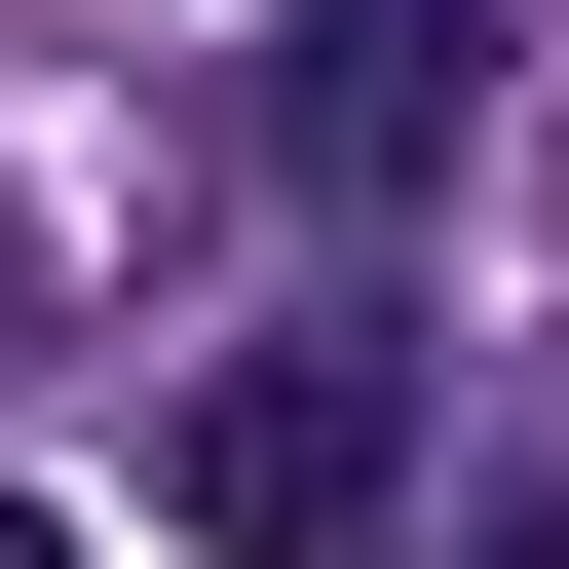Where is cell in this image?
I'll list each match as a JSON object with an SVG mask.
<instances>
[{
    "label": "cell",
    "instance_id": "6da1fadb",
    "mask_svg": "<svg viewBox=\"0 0 569 569\" xmlns=\"http://www.w3.org/2000/svg\"><path fill=\"white\" fill-rule=\"evenodd\" d=\"M152 493H190V569H418V380L305 305V342H228L152 418Z\"/></svg>",
    "mask_w": 569,
    "mask_h": 569
},
{
    "label": "cell",
    "instance_id": "7a4b0ae2",
    "mask_svg": "<svg viewBox=\"0 0 569 569\" xmlns=\"http://www.w3.org/2000/svg\"><path fill=\"white\" fill-rule=\"evenodd\" d=\"M493 77H531V0H305V39H266V190L305 228H418L493 152Z\"/></svg>",
    "mask_w": 569,
    "mask_h": 569
},
{
    "label": "cell",
    "instance_id": "3957f363",
    "mask_svg": "<svg viewBox=\"0 0 569 569\" xmlns=\"http://www.w3.org/2000/svg\"><path fill=\"white\" fill-rule=\"evenodd\" d=\"M114 190H152V152H114L77 77H0V342H77V305H114V266H152Z\"/></svg>",
    "mask_w": 569,
    "mask_h": 569
},
{
    "label": "cell",
    "instance_id": "277c9868",
    "mask_svg": "<svg viewBox=\"0 0 569 569\" xmlns=\"http://www.w3.org/2000/svg\"><path fill=\"white\" fill-rule=\"evenodd\" d=\"M456 569H569V456H456Z\"/></svg>",
    "mask_w": 569,
    "mask_h": 569
},
{
    "label": "cell",
    "instance_id": "5b68a950",
    "mask_svg": "<svg viewBox=\"0 0 569 569\" xmlns=\"http://www.w3.org/2000/svg\"><path fill=\"white\" fill-rule=\"evenodd\" d=\"M0 569H114V531H39V493H0Z\"/></svg>",
    "mask_w": 569,
    "mask_h": 569
},
{
    "label": "cell",
    "instance_id": "8992f818",
    "mask_svg": "<svg viewBox=\"0 0 569 569\" xmlns=\"http://www.w3.org/2000/svg\"><path fill=\"white\" fill-rule=\"evenodd\" d=\"M531 228H569V190H531Z\"/></svg>",
    "mask_w": 569,
    "mask_h": 569
}]
</instances>
